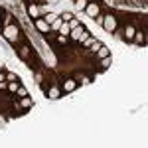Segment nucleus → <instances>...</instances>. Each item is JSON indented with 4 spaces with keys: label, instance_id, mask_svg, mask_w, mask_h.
<instances>
[{
    "label": "nucleus",
    "instance_id": "1",
    "mask_svg": "<svg viewBox=\"0 0 148 148\" xmlns=\"http://www.w3.org/2000/svg\"><path fill=\"white\" fill-rule=\"evenodd\" d=\"M4 36L10 40V42H14L16 38H18V30L14 28V26H10V28H6V32H4Z\"/></svg>",
    "mask_w": 148,
    "mask_h": 148
},
{
    "label": "nucleus",
    "instance_id": "2",
    "mask_svg": "<svg viewBox=\"0 0 148 148\" xmlns=\"http://www.w3.org/2000/svg\"><path fill=\"white\" fill-rule=\"evenodd\" d=\"M105 28H107L109 32H113L114 28H116V20H114L113 16H107V18H105Z\"/></svg>",
    "mask_w": 148,
    "mask_h": 148
},
{
    "label": "nucleus",
    "instance_id": "3",
    "mask_svg": "<svg viewBox=\"0 0 148 148\" xmlns=\"http://www.w3.org/2000/svg\"><path fill=\"white\" fill-rule=\"evenodd\" d=\"M85 10H87V14H89L91 18H97V14H99V6H97V4H87Z\"/></svg>",
    "mask_w": 148,
    "mask_h": 148
},
{
    "label": "nucleus",
    "instance_id": "4",
    "mask_svg": "<svg viewBox=\"0 0 148 148\" xmlns=\"http://www.w3.org/2000/svg\"><path fill=\"white\" fill-rule=\"evenodd\" d=\"M36 26H38V30H42V32H47V28H49L46 20H38V22H36Z\"/></svg>",
    "mask_w": 148,
    "mask_h": 148
},
{
    "label": "nucleus",
    "instance_id": "5",
    "mask_svg": "<svg viewBox=\"0 0 148 148\" xmlns=\"http://www.w3.org/2000/svg\"><path fill=\"white\" fill-rule=\"evenodd\" d=\"M71 38H73V40H79V38H81V28H79V26L71 30Z\"/></svg>",
    "mask_w": 148,
    "mask_h": 148
},
{
    "label": "nucleus",
    "instance_id": "6",
    "mask_svg": "<svg viewBox=\"0 0 148 148\" xmlns=\"http://www.w3.org/2000/svg\"><path fill=\"white\" fill-rule=\"evenodd\" d=\"M59 32H61L63 36H65V34H69V32H71V28H69V24H61V26H59Z\"/></svg>",
    "mask_w": 148,
    "mask_h": 148
},
{
    "label": "nucleus",
    "instance_id": "7",
    "mask_svg": "<svg viewBox=\"0 0 148 148\" xmlns=\"http://www.w3.org/2000/svg\"><path fill=\"white\" fill-rule=\"evenodd\" d=\"M61 20H59V18H56V20H53V22H51V28H53V30H59V26H61Z\"/></svg>",
    "mask_w": 148,
    "mask_h": 148
},
{
    "label": "nucleus",
    "instance_id": "8",
    "mask_svg": "<svg viewBox=\"0 0 148 148\" xmlns=\"http://www.w3.org/2000/svg\"><path fill=\"white\" fill-rule=\"evenodd\" d=\"M38 12H40V10H38V6H30V16H34V18H36Z\"/></svg>",
    "mask_w": 148,
    "mask_h": 148
},
{
    "label": "nucleus",
    "instance_id": "9",
    "mask_svg": "<svg viewBox=\"0 0 148 148\" xmlns=\"http://www.w3.org/2000/svg\"><path fill=\"white\" fill-rule=\"evenodd\" d=\"M71 89H75V83L73 81H67L65 83V91H71Z\"/></svg>",
    "mask_w": 148,
    "mask_h": 148
},
{
    "label": "nucleus",
    "instance_id": "10",
    "mask_svg": "<svg viewBox=\"0 0 148 148\" xmlns=\"http://www.w3.org/2000/svg\"><path fill=\"white\" fill-rule=\"evenodd\" d=\"M85 6H87L85 0H77V8H79V10H85Z\"/></svg>",
    "mask_w": 148,
    "mask_h": 148
},
{
    "label": "nucleus",
    "instance_id": "11",
    "mask_svg": "<svg viewBox=\"0 0 148 148\" xmlns=\"http://www.w3.org/2000/svg\"><path fill=\"white\" fill-rule=\"evenodd\" d=\"M53 20H56V14H47V16H46V22H49V24H51Z\"/></svg>",
    "mask_w": 148,
    "mask_h": 148
},
{
    "label": "nucleus",
    "instance_id": "12",
    "mask_svg": "<svg viewBox=\"0 0 148 148\" xmlns=\"http://www.w3.org/2000/svg\"><path fill=\"white\" fill-rule=\"evenodd\" d=\"M134 36V30L132 28H126V38H132Z\"/></svg>",
    "mask_w": 148,
    "mask_h": 148
},
{
    "label": "nucleus",
    "instance_id": "13",
    "mask_svg": "<svg viewBox=\"0 0 148 148\" xmlns=\"http://www.w3.org/2000/svg\"><path fill=\"white\" fill-rule=\"evenodd\" d=\"M49 97H51V99H56V97H59V93H57V89H51V93H49Z\"/></svg>",
    "mask_w": 148,
    "mask_h": 148
},
{
    "label": "nucleus",
    "instance_id": "14",
    "mask_svg": "<svg viewBox=\"0 0 148 148\" xmlns=\"http://www.w3.org/2000/svg\"><path fill=\"white\" fill-rule=\"evenodd\" d=\"M77 26H79V24L75 22V20H71V22H69V28H71V30H73V28H77Z\"/></svg>",
    "mask_w": 148,
    "mask_h": 148
},
{
    "label": "nucleus",
    "instance_id": "15",
    "mask_svg": "<svg viewBox=\"0 0 148 148\" xmlns=\"http://www.w3.org/2000/svg\"><path fill=\"white\" fill-rule=\"evenodd\" d=\"M49 2H57V0H49Z\"/></svg>",
    "mask_w": 148,
    "mask_h": 148
}]
</instances>
